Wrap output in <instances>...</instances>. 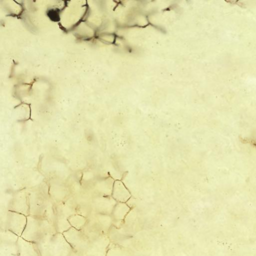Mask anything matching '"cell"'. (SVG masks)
<instances>
[{
	"instance_id": "cell-1",
	"label": "cell",
	"mask_w": 256,
	"mask_h": 256,
	"mask_svg": "<svg viewBox=\"0 0 256 256\" xmlns=\"http://www.w3.org/2000/svg\"><path fill=\"white\" fill-rule=\"evenodd\" d=\"M41 256H80L62 233L49 235L37 243Z\"/></svg>"
},
{
	"instance_id": "cell-2",
	"label": "cell",
	"mask_w": 256,
	"mask_h": 256,
	"mask_svg": "<svg viewBox=\"0 0 256 256\" xmlns=\"http://www.w3.org/2000/svg\"><path fill=\"white\" fill-rule=\"evenodd\" d=\"M56 232L54 226L45 217L29 215L27 216L26 224L21 237L37 244Z\"/></svg>"
},
{
	"instance_id": "cell-3",
	"label": "cell",
	"mask_w": 256,
	"mask_h": 256,
	"mask_svg": "<svg viewBox=\"0 0 256 256\" xmlns=\"http://www.w3.org/2000/svg\"><path fill=\"white\" fill-rule=\"evenodd\" d=\"M62 234L74 250L80 256H84L90 240L84 232L71 227Z\"/></svg>"
},
{
	"instance_id": "cell-4",
	"label": "cell",
	"mask_w": 256,
	"mask_h": 256,
	"mask_svg": "<svg viewBox=\"0 0 256 256\" xmlns=\"http://www.w3.org/2000/svg\"><path fill=\"white\" fill-rule=\"evenodd\" d=\"M90 240L88 247L84 256H106L110 244L108 234H102Z\"/></svg>"
},
{
	"instance_id": "cell-5",
	"label": "cell",
	"mask_w": 256,
	"mask_h": 256,
	"mask_svg": "<svg viewBox=\"0 0 256 256\" xmlns=\"http://www.w3.org/2000/svg\"><path fill=\"white\" fill-rule=\"evenodd\" d=\"M27 222V216L18 212L8 211L6 216L5 230L18 236H21Z\"/></svg>"
},
{
	"instance_id": "cell-6",
	"label": "cell",
	"mask_w": 256,
	"mask_h": 256,
	"mask_svg": "<svg viewBox=\"0 0 256 256\" xmlns=\"http://www.w3.org/2000/svg\"><path fill=\"white\" fill-rule=\"evenodd\" d=\"M74 214L76 212L74 209L62 208L56 210L54 225L58 232L62 234L71 228L68 219Z\"/></svg>"
},
{
	"instance_id": "cell-7",
	"label": "cell",
	"mask_w": 256,
	"mask_h": 256,
	"mask_svg": "<svg viewBox=\"0 0 256 256\" xmlns=\"http://www.w3.org/2000/svg\"><path fill=\"white\" fill-rule=\"evenodd\" d=\"M18 256H41L36 243L19 236L16 242Z\"/></svg>"
},
{
	"instance_id": "cell-8",
	"label": "cell",
	"mask_w": 256,
	"mask_h": 256,
	"mask_svg": "<svg viewBox=\"0 0 256 256\" xmlns=\"http://www.w3.org/2000/svg\"><path fill=\"white\" fill-rule=\"evenodd\" d=\"M130 210L131 208L126 203H116L111 214L112 226L117 228L122 227L124 218Z\"/></svg>"
},
{
	"instance_id": "cell-9",
	"label": "cell",
	"mask_w": 256,
	"mask_h": 256,
	"mask_svg": "<svg viewBox=\"0 0 256 256\" xmlns=\"http://www.w3.org/2000/svg\"><path fill=\"white\" fill-rule=\"evenodd\" d=\"M108 235L110 242L124 246V240L130 236V229L124 226L120 228L112 226Z\"/></svg>"
},
{
	"instance_id": "cell-10",
	"label": "cell",
	"mask_w": 256,
	"mask_h": 256,
	"mask_svg": "<svg viewBox=\"0 0 256 256\" xmlns=\"http://www.w3.org/2000/svg\"><path fill=\"white\" fill-rule=\"evenodd\" d=\"M88 218H91L102 232L108 234L112 226L111 215L93 212Z\"/></svg>"
},
{
	"instance_id": "cell-11",
	"label": "cell",
	"mask_w": 256,
	"mask_h": 256,
	"mask_svg": "<svg viewBox=\"0 0 256 256\" xmlns=\"http://www.w3.org/2000/svg\"><path fill=\"white\" fill-rule=\"evenodd\" d=\"M106 256H134L130 250L126 246L110 242Z\"/></svg>"
},
{
	"instance_id": "cell-12",
	"label": "cell",
	"mask_w": 256,
	"mask_h": 256,
	"mask_svg": "<svg viewBox=\"0 0 256 256\" xmlns=\"http://www.w3.org/2000/svg\"><path fill=\"white\" fill-rule=\"evenodd\" d=\"M71 227L82 230L88 221V218L78 214L72 215L68 219Z\"/></svg>"
},
{
	"instance_id": "cell-13",
	"label": "cell",
	"mask_w": 256,
	"mask_h": 256,
	"mask_svg": "<svg viewBox=\"0 0 256 256\" xmlns=\"http://www.w3.org/2000/svg\"><path fill=\"white\" fill-rule=\"evenodd\" d=\"M136 218V212L134 210V208H131L130 211L127 214L124 220V226L130 229L132 224H134Z\"/></svg>"
}]
</instances>
